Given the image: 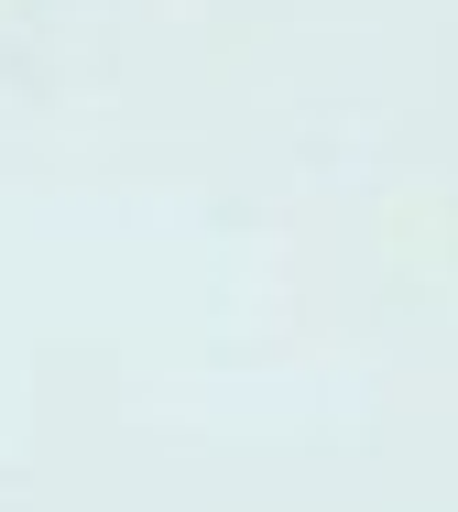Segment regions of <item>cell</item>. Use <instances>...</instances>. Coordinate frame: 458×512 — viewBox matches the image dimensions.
Instances as JSON below:
<instances>
[]
</instances>
